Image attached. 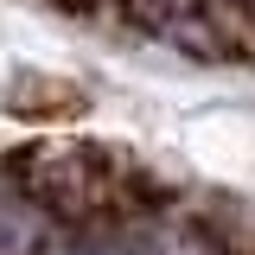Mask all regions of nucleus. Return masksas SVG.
Masks as SVG:
<instances>
[{
  "instance_id": "f257e3e1",
  "label": "nucleus",
  "mask_w": 255,
  "mask_h": 255,
  "mask_svg": "<svg viewBox=\"0 0 255 255\" xmlns=\"http://www.w3.org/2000/svg\"><path fill=\"white\" fill-rule=\"evenodd\" d=\"M38 236H45L38 211L19 204V198H0V255H32V249H38Z\"/></svg>"
}]
</instances>
